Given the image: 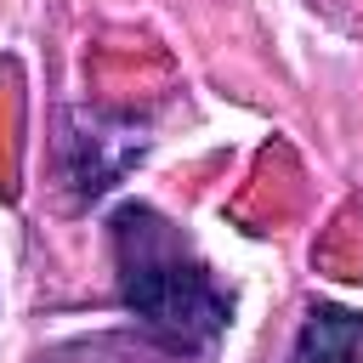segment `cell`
<instances>
[{"label": "cell", "mask_w": 363, "mask_h": 363, "mask_svg": "<svg viewBox=\"0 0 363 363\" xmlns=\"http://www.w3.org/2000/svg\"><path fill=\"white\" fill-rule=\"evenodd\" d=\"M289 363H363V318L318 301L289 346Z\"/></svg>", "instance_id": "obj_2"}, {"label": "cell", "mask_w": 363, "mask_h": 363, "mask_svg": "<svg viewBox=\"0 0 363 363\" xmlns=\"http://www.w3.org/2000/svg\"><path fill=\"white\" fill-rule=\"evenodd\" d=\"M108 233H113L119 301L153 340L176 352H199L227 329L233 318L227 289L204 272V261L153 204H119Z\"/></svg>", "instance_id": "obj_1"}]
</instances>
